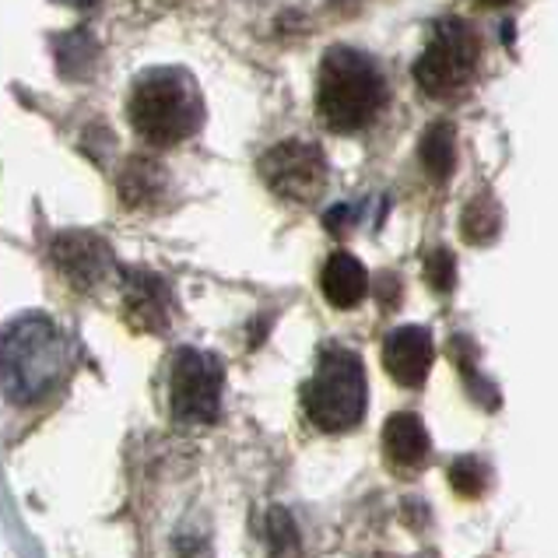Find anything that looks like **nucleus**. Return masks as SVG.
Instances as JSON below:
<instances>
[{
    "label": "nucleus",
    "mask_w": 558,
    "mask_h": 558,
    "mask_svg": "<svg viewBox=\"0 0 558 558\" xmlns=\"http://www.w3.org/2000/svg\"><path fill=\"white\" fill-rule=\"evenodd\" d=\"M390 102V85L379 63L355 50L333 46L324 53L316 77V113L333 134H359L373 126Z\"/></svg>",
    "instance_id": "nucleus-1"
},
{
    "label": "nucleus",
    "mask_w": 558,
    "mask_h": 558,
    "mask_svg": "<svg viewBox=\"0 0 558 558\" xmlns=\"http://www.w3.org/2000/svg\"><path fill=\"white\" fill-rule=\"evenodd\" d=\"M126 117L141 141L172 148L190 141L204 123V99L197 82L180 68H151L131 85Z\"/></svg>",
    "instance_id": "nucleus-2"
},
{
    "label": "nucleus",
    "mask_w": 558,
    "mask_h": 558,
    "mask_svg": "<svg viewBox=\"0 0 558 558\" xmlns=\"http://www.w3.org/2000/svg\"><path fill=\"white\" fill-rule=\"evenodd\" d=\"M477 63H482L477 28L464 19H442L414 60V85L436 102H457L471 92Z\"/></svg>",
    "instance_id": "nucleus-3"
},
{
    "label": "nucleus",
    "mask_w": 558,
    "mask_h": 558,
    "mask_svg": "<svg viewBox=\"0 0 558 558\" xmlns=\"http://www.w3.org/2000/svg\"><path fill=\"white\" fill-rule=\"evenodd\" d=\"M365 397H369V387H365L362 359L348 348H327L306 390H302V404H306V414L316 428L348 433L362 422Z\"/></svg>",
    "instance_id": "nucleus-4"
},
{
    "label": "nucleus",
    "mask_w": 558,
    "mask_h": 558,
    "mask_svg": "<svg viewBox=\"0 0 558 558\" xmlns=\"http://www.w3.org/2000/svg\"><path fill=\"white\" fill-rule=\"evenodd\" d=\"M68 369V344L60 330L46 320H22L8 330L4 344V383L8 397L19 404L39 401L43 393L57 387V379Z\"/></svg>",
    "instance_id": "nucleus-5"
},
{
    "label": "nucleus",
    "mask_w": 558,
    "mask_h": 558,
    "mask_svg": "<svg viewBox=\"0 0 558 558\" xmlns=\"http://www.w3.org/2000/svg\"><path fill=\"white\" fill-rule=\"evenodd\" d=\"M260 177L278 197L310 204L327 186V155L313 141H281L260 158Z\"/></svg>",
    "instance_id": "nucleus-6"
},
{
    "label": "nucleus",
    "mask_w": 558,
    "mask_h": 558,
    "mask_svg": "<svg viewBox=\"0 0 558 558\" xmlns=\"http://www.w3.org/2000/svg\"><path fill=\"white\" fill-rule=\"evenodd\" d=\"M221 383H226V369H221V362L215 355L183 348L177 362H172V383H169V401L177 418L215 422L221 408Z\"/></svg>",
    "instance_id": "nucleus-7"
},
{
    "label": "nucleus",
    "mask_w": 558,
    "mask_h": 558,
    "mask_svg": "<svg viewBox=\"0 0 558 558\" xmlns=\"http://www.w3.org/2000/svg\"><path fill=\"white\" fill-rule=\"evenodd\" d=\"M436 348H433V333L425 327H397L387 341H383V365L387 373L401 383V387H422L428 369H433Z\"/></svg>",
    "instance_id": "nucleus-8"
},
{
    "label": "nucleus",
    "mask_w": 558,
    "mask_h": 558,
    "mask_svg": "<svg viewBox=\"0 0 558 558\" xmlns=\"http://www.w3.org/2000/svg\"><path fill=\"white\" fill-rule=\"evenodd\" d=\"M53 257L57 267L63 270L74 289H92L106 278L109 264H113V253H109L95 235L85 232H71V235H60L57 246H53Z\"/></svg>",
    "instance_id": "nucleus-9"
},
{
    "label": "nucleus",
    "mask_w": 558,
    "mask_h": 558,
    "mask_svg": "<svg viewBox=\"0 0 558 558\" xmlns=\"http://www.w3.org/2000/svg\"><path fill=\"white\" fill-rule=\"evenodd\" d=\"M383 453H387L390 468L401 474H414L425 468L428 460V433L414 414L401 411L383 425Z\"/></svg>",
    "instance_id": "nucleus-10"
},
{
    "label": "nucleus",
    "mask_w": 558,
    "mask_h": 558,
    "mask_svg": "<svg viewBox=\"0 0 558 558\" xmlns=\"http://www.w3.org/2000/svg\"><path fill=\"white\" fill-rule=\"evenodd\" d=\"M126 316L141 330L169 327V284L148 270H131L126 275Z\"/></svg>",
    "instance_id": "nucleus-11"
},
{
    "label": "nucleus",
    "mask_w": 558,
    "mask_h": 558,
    "mask_svg": "<svg viewBox=\"0 0 558 558\" xmlns=\"http://www.w3.org/2000/svg\"><path fill=\"white\" fill-rule=\"evenodd\" d=\"M369 292V275H365L362 260H355L352 253H333L324 267V295L330 306L352 310Z\"/></svg>",
    "instance_id": "nucleus-12"
},
{
    "label": "nucleus",
    "mask_w": 558,
    "mask_h": 558,
    "mask_svg": "<svg viewBox=\"0 0 558 558\" xmlns=\"http://www.w3.org/2000/svg\"><path fill=\"white\" fill-rule=\"evenodd\" d=\"M418 158H422V166H425V172L433 180L450 177V172H453V126L450 123L428 126L425 137H422Z\"/></svg>",
    "instance_id": "nucleus-13"
},
{
    "label": "nucleus",
    "mask_w": 558,
    "mask_h": 558,
    "mask_svg": "<svg viewBox=\"0 0 558 558\" xmlns=\"http://www.w3.org/2000/svg\"><path fill=\"white\" fill-rule=\"evenodd\" d=\"M496 232H499V207L488 197L471 201L468 211H464V235L471 239V243H488Z\"/></svg>",
    "instance_id": "nucleus-14"
},
{
    "label": "nucleus",
    "mask_w": 558,
    "mask_h": 558,
    "mask_svg": "<svg viewBox=\"0 0 558 558\" xmlns=\"http://www.w3.org/2000/svg\"><path fill=\"white\" fill-rule=\"evenodd\" d=\"M450 485H453L457 496L477 499L485 492V485H488V471H485L482 460L460 457V460H453V468H450Z\"/></svg>",
    "instance_id": "nucleus-15"
},
{
    "label": "nucleus",
    "mask_w": 558,
    "mask_h": 558,
    "mask_svg": "<svg viewBox=\"0 0 558 558\" xmlns=\"http://www.w3.org/2000/svg\"><path fill=\"white\" fill-rule=\"evenodd\" d=\"M428 284H433L436 292L453 289V257L446 250H436L433 257H428Z\"/></svg>",
    "instance_id": "nucleus-16"
},
{
    "label": "nucleus",
    "mask_w": 558,
    "mask_h": 558,
    "mask_svg": "<svg viewBox=\"0 0 558 558\" xmlns=\"http://www.w3.org/2000/svg\"><path fill=\"white\" fill-rule=\"evenodd\" d=\"M474 4H485V8H502V4H509V0H474Z\"/></svg>",
    "instance_id": "nucleus-17"
}]
</instances>
